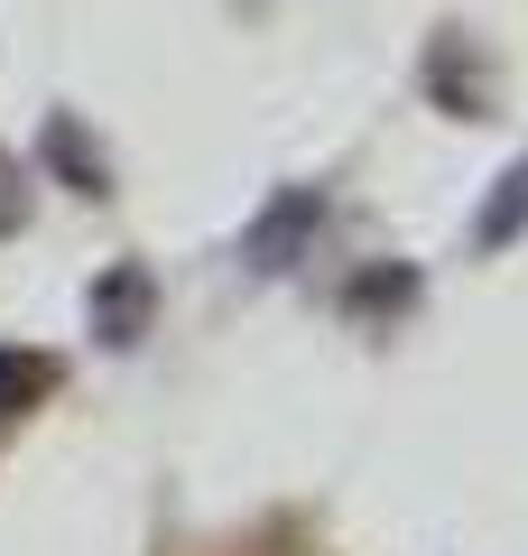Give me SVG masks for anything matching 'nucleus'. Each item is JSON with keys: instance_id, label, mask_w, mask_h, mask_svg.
<instances>
[{"instance_id": "obj_1", "label": "nucleus", "mask_w": 528, "mask_h": 556, "mask_svg": "<svg viewBox=\"0 0 528 556\" xmlns=\"http://www.w3.org/2000/svg\"><path fill=\"white\" fill-rule=\"evenodd\" d=\"M315 232H325V186H278V195L241 223V260H251L260 278H278V269H297V251H306Z\"/></svg>"}, {"instance_id": "obj_2", "label": "nucleus", "mask_w": 528, "mask_h": 556, "mask_svg": "<svg viewBox=\"0 0 528 556\" xmlns=\"http://www.w3.org/2000/svg\"><path fill=\"white\" fill-rule=\"evenodd\" d=\"M84 316H93V334L112 343V353H130V343L149 334V316H158V278L139 269V260H121V269H102V278H93Z\"/></svg>"}, {"instance_id": "obj_3", "label": "nucleus", "mask_w": 528, "mask_h": 556, "mask_svg": "<svg viewBox=\"0 0 528 556\" xmlns=\"http://www.w3.org/2000/svg\"><path fill=\"white\" fill-rule=\"evenodd\" d=\"M427 93L454 102V112H491L501 75H491V56L464 38V28H436V47H427Z\"/></svg>"}, {"instance_id": "obj_4", "label": "nucleus", "mask_w": 528, "mask_h": 556, "mask_svg": "<svg viewBox=\"0 0 528 556\" xmlns=\"http://www.w3.org/2000/svg\"><path fill=\"white\" fill-rule=\"evenodd\" d=\"M38 159L56 167L65 186H75V195H112V159H102V139H84V121L75 112H47V130H38Z\"/></svg>"}, {"instance_id": "obj_5", "label": "nucleus", "mask_w": 528, "mask_h": 556, "mask_svg": "<svg viewBox=\"0 0 528 556\" xmlns=\"http://www.w3.org/2000/svg\"><path fill=\"white\" fill-rule=\"evenodd\" d=\"M510 241H528V149L501 167V186H491L482 214H473V251H510Z\"/></svg>"}, {"instance_id": "obj_6", "label": "nucleus", "mask_w": 528, "mask_h": 556, "mask_svg": "<svg viewBox=\"0 0 528 556\" xmlns=\"http://www.w3.org/2000/svg\"><path fill=\"white\" fill-rule=\"evenodd\" d=\"M56 380H65L56 353H10V343H0V417H20L28 399H47Z\"/></svg>"}, {"instance_id": "obj_7", "label": "nucleus", "mask_w": 528, "mask_h": 556, "mask_svg": "<svg viewBox=\"0 0 528 556\" xmlns=\"http://www.w3.org/2000/svg\"><path fill=\"white\" fill-rule=\"evenodd\" d=\"M352 316H380V306H390V316H399V306H417V269H372V278H352Z\"/></svg>"}, {"instance_id": "obj_8", "label": "nucleus", "mask_w": 528, "mask_h": 556, "mask_svg": "<svg viewBox=\"0 0 528 556\" xmlns=\"http://www.w3.org/2000/svg\"><path fill=\"white\" fill-rule=\"evenodd\" d=\"M20 223H28V167L10 159V149H0V241L20 232Z\"/></svg>"}, {"instance_id": "obj_9", "label": "nucleus", "mask_w": 528, "mask_h": 556, "mask_svg": "<svg viewBox=\"0 0 528 556\" xmlns=\"http://www.w3.org/2000/svg\"><path fill=\"white\" fill-rule=\"evenodd\" d=\"M0 427H10V417H0Z\"/></svg>"}]
</instances>
